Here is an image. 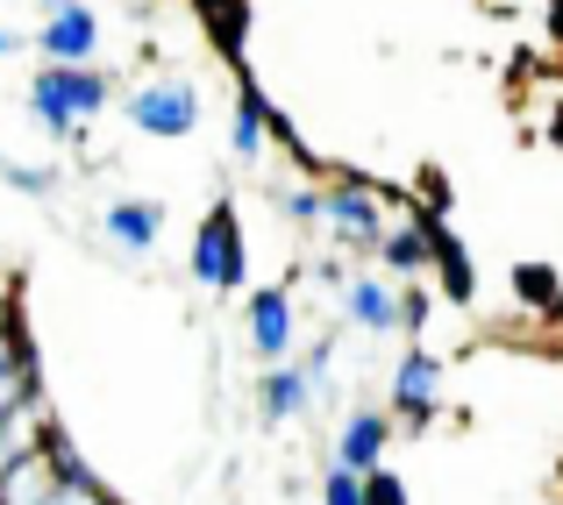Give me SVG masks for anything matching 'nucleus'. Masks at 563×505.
<instances>
[{"instance_id":"4468645a","label":"nucleus","mask_w":563,"mask_h":505,"mask_svg":"<svg viewBox=\"0 0 563 505\" xmlns=\"http://www.w3.org/2000/svg\"><path fill=\"white\" fill-rule=\"evenodd\" d=\"M229 150L243 157V165L264 150V100H257V93H243V108H235V122H229Z\"/></svg>"},{"instance_id":"39448f33","label":"nucleus","mask_w":563,"mask_h":505,"mask_svg":"<svg viewBox=\"0 0 563 505\" xmlns=\"http://www.w3.org/2000/svg\"><path fill=\"white\" fill-rule=\"evenodd\" d=\"M393 413L407 427H428L442 413V363L428 349H407V356H399V370H393Z\"/></svg>"},{"instance_id":"20e7f679","label":"nucleus","mask_w":563,"mask_h":505,"mask_svg":"<svg viewBox=\"0 0 563 505\" xmlns=\"http://www.w3.org/2000/svg\"><path fill=\"white\" fill-rule=\"evenodd\" d=\"M93 43H100L93 8H79V0H51V22H43V36H36L43 65L79 71V65H93Z\"/></svg>"},{"instance_id":"a211bd4d","label":"nucleus","mask_w":563,"mask_h":505,"mask_svg":"<svg viewBox=\"0 0 563 505\" xmlns=\"http://www.w3.org/2000/svg\"><path fill=\"white\" fill-rule=\"evenodd\" d=\"M0 178H8L14 192H51V186H57L51 171H22V165H0Z\"/></svg>"},{"instance_id":"412c9836","label":"nucleus","mask_w":563,"mask_h":505,"mask_svg":"<svg viewBox=\"0 0 563 505\" xmlns=\"http://www.w3.org/2000/svg\"><path fill=\"white\" fill-rule=\"evenodd\" d=\"M8 463H14V449H8V427H0V478H8Z\"/></svg>"},{"instance_id":"4be33fe9","label":"nucleus","mask_w":563,"mask_h":505,"mask_svg":"<svg viewBox=\"0 0 563 505\" xmlns=\"http://www.w3.org/2000/svg\"><path fill=\"white\" fill-rule=\"evenodd\" d=\"M0 57H8V29H0Z\"/></svg>"},{"instance_id":"aec40b11","label":"nucleus","mask_w":563,"mask_h":505,"mask_svg":"<svg viewBox=\"0 0 563 505\" xmlns=\"http://www.w3.org/2000/svg\"><path fill=\"white\" fill-rule=\"evenodd\" d=\"M428 321V292H407V300H399V328H421Z\"/></svg>"},{"instance_id":"dca6fc26","label":"nucleus","mask_w":563,"mask_h":505,"mask_svg":"<svg viewBox=\"0 0 563 505\" xmlns=\"http://www.w3.org/2000/svg\"><path fill=\"white\" fill-rule=\"evenodd\" d=\"M321 505H364V478L343 463H329V484H321Z\"/></svg>"},{"instance_id":"f257e3e1","label":"nucleus","mask_w":563,"mask_h":505,"mask_svg":"<svg viewBox=\"0 0 563 505\" xmlns=\"http://www.w3.org/2000/svg\"><path fill=\"white\" fill-rule=\"evenodd\" d=\"M29 108H36V122L51 128V136H79V122H93V114L108 108V79H100L93 65H79V71L43 65L36 79H29Z\"/></svg>"},{"instance_id":"f03ea898","label":"nucleus","mask_w":563,"mask_h":505,"mask_svg":"<svg viewBox=\"0 0 563 505\" xmlns=\"http://www.w3.org/2000/svg\"><path fill=\"white\" fill-rule=\"evenodd\" d=\"M192 278H200L207 292H235L250 278V257H243V221H235L229 200L207 206L200 235H192Z\"/></svg>"},{"instance_id":"f8f14e48","label":"nucleus","mask_w":563,"mask_h":505,"mask_svg":"<svg viewBox=\"0 0 563 505\" xmlns=\"http://www.w3.org/2000/svg\"><path fill=\"white\" fill-rule=\"evenodd\" d=\"M51 498H57L51 456H14L8 478H0V505H51Z\"/></svg>"},{"instance_id":"1a4fd4ad","label":"nucleus","mask_w":563,"mask_h":505,"mask_svg":"<svg viewBox=\"0 0 563 505\" xmlns=\"http://www.w3.org/2000/svg\"><path fill=\"white\" fill-rule=\"evenodd\" d=\"M100 228H108V243L114 249H151L157 243V228H165V200H114L108 214H100Z\"/></svg>"},{"instance_id":"ddd939ff","label":"nucleus","mask_w":563,"mask_h":505,"mask_svg":"<svg viewBox=\"0 0 563 505\" xmlns=\"http://www.w3.org/2000/svg\"><path fill=\"white\" fill-rule=\"evenodd\" d=\"M385 271H399V278H413V271H428V263H435V228H428V221H407V228H393L385 235Z\"/></svg>"},{"instance_id":"9b49d317","label":"nucleus","mask_w":563,"mask_h":505,"mask_svg":"<svg viewBox=\"0 0 563 505\" xmlns=\"http://www.w3.org/2000/svg\"><path fill=\"white\" fill-rule=\"evenodd\" d=\"M343 314L357 321V328H372V335H393L399 328V292L385 285V278H350L343 285Z\"/></svg>"},{"instance_id":"423d86ee","label":"nucleus","mask_w":563,"mask_h":505,"mask_svg":"<svg viewBox=\"0 0 563 505\" xmlns=\"http://www.w3.org/2000/svg\"><path fill=\"white\" fill-rule=\"evenodd\" d=\"M329 228L343 249H385V221H378L372 186H335L329 192Z\"/></svg>"},{"instance_id":"6ab92c4d","label":"nucleus","mask_w":563,"mask_h":505,"mask_svg":"<svg viewBox=\"0 0 563 505\" xmlns=\"http://www.w3.org/2000/svg\"><path fill=\"white\" fill-rule=\"evenodd\" d=\"M329 356H335V335H321V341H314V349H307V363H300V370H307V378H314V384H321V370H329Z\"/></svg>"},{"instance_id":"7ed1b4c3","label":"nucleus","mask_w":563,"mask_h":505,"mask_svg":"<svg viewBox=\"0 0 563 505\" xmlns=\"http://www.w3.org/2000/svg\"><path fill=\"white\" fill-rule=\"evenodd\" d=\"M129 122L143 128V136H157V143H179L200 128V93H192V79H157V86H143L136 100H129Z\"/></svg>"},{"instance_id":"2eb2a0df","label":"nucleus","mask_w":563,"mask_h":505,"mask_svg":"<svg viewBox=\"0 0 563 505\" xmlns=\"http://www.w3.org/2000/svg\"><path fill=\"white\" fill-rule=\"evenodd\" d=\"M514 292H521L528 306H556V271H542V263H521V271H514Z\"/></svg>"},{"instance_id":"f3484780","label":"nucleus","mask_w":563,"mask_h":505,"mask_svg":"<svg viewBox=\"0 0 563 505\" xmlns=\"http://www.w3.org/2000/svg\"><path fill=\"white\" fill-rule=\"evenodd\" d=\"M364 505H407V484H399L393 470H372V478H364Z\"/></svg>"},{"instance_id":"0eeeda50","label":"nucleus","mask_w":563,"mask_h":505,"mask_svg":"<svg viewBox=\"0 0 563 505\" xmlns=\"http://www.w3.org/2000/svg\"><path fill=\"white\" fill-rule=\"evenodd\" d=\"M250 349H257L264 363H286V349H292V292L286 285L250 292Z\"/></svg>"},{"instance_id":"9d476101","label":"nucleus","mask_w":563,"mask_h":505,"mask_svg":"<svg viewBox=\"0 0 563 505\" xmlns=\"http://www.w3.org/2000/svg\"><path fill=\"white\" fill-rule=\"evenodd\" d=\"M307 399H314V378H307L300 363H272L264 370V384H257V413L272 427H286L292 413H307Z\"/></svg>"},{"instance_id":"6e6552de","label":"nucleus","mask_w":563,"mask_h":505,"mask_svg":"<svg viewBox=\"0 0 563 505\" xmlns=\"http://www.w3.org/2000/svg\"><path fill=\"white\" fill-rule=\"evenodd\" d=\"M385 441H393V420L372 406H357L343 420V441H335V463L357 470V478H372V470H385Z\"/></svg>"}]
</instances>
